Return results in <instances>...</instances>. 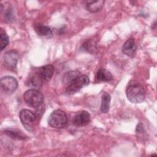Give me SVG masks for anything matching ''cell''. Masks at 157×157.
<instances>
[{
  "instance_id": "ffe728a7",
  "label": "cell",
  "mask_w": 157,
  "mask_h": 157,
  "mask_svg": "<svg viewBox=\"0 0 157 157\" xmlns=\"http://www.w3.org/2000/svg\"><path fill=\"white\" fill-rule=\"evenodd\" d=\"M5 17H6V18L7 20L10 21V20H12V17H13V15H12V11H11V10H10V9H8L7 12L6 13Z\"/></svg>"
},
{
  "instance_id": "ba28073f",
  "label": "cell",
  "mask_w": 157,
  "mask_h": 157,
  "mask_svg": "<svg viewBox=\"0 0 157 157\" xmlns=\"http://www.w3.org/2000/svg\"><path fill=\"white\" fill-rule=\"evenodd\" d=\"M90 121V115L86 110H82L76 113L72 119L73 124L78 127L86 126Z\"/></svg>"
},
{
  "instance_id": "8992f818",
  "label": "cell",
  "mask_w": 157,
  "mask_h": 157,
  "mask_svg": "<svg viewBox=\"0 0 157 157\" xmlns=\"http://www.w3.org/2000/svg\"><path fill=\"white\" fill-rule=\"evenodd\" d=\"M0 84L2 90L8 93L15 91L18 86L17 80L12 76H6L1 78Z\"/></svg>"
},
{
  "instance_id": "44dd1931",
  "label": "cell",
  "mask_w": 157,
  "mask_h": 157,
  "mask_svg": "<svg viewBox=\"0 0 157 157\" xmlns=\"http://www.w3.org/2000/svg\"><path fill=\"white\" fill-rule=\"evenodd\" d=\"M143 131H144L143 125L141 123H139V124L137 126V128H136V132L139 133H142Z\"/></svg>"
},
{
  "instance_id": "9a60e30c",
  "label": "cell",
  "mask_w": 157,
  "mask_h": 157,
  "mask_svg": "<svg viewBox=\"0 0 157 157\" xmlns=\"http://www.w3.org/2000/svg\"><path fill=\"white\" fill-rule=\"evenodd\" d=\"M110 96L107 92H104L102 94L101 105V111L102 113H106L107 112H108L110 107Z\"/></svg>"
},
{
  "instance_id": "52a82bcc",
  "label": "cell",
  "mask_w": 157,
  "mask_h": 157,
  "mask_svg": "<svg viewBox=\"0 0 157 157\" xmlns=\"http://www.w3.org/2000/svg\"><path fill=\"white\" fill-rule=\"evenodd\" d=\"M19 56L15 50H9L4 55V63L9 69H14L16 67Z\"/></svg>"
},
{
  "instance_id": "7c38bea8",
  "label": "cell",
  "mask_w": 157,
  "mask_h": 157,
  "mask_svg": "<svg viewBox=\"0 0 157 157\" xmlns=\"http://www.w3.org/2000/svg\"><path fill=\"white\" fill-rule=\"evenodd\" d=\"M104 2L105 1L104 0L87 1L85 4L86 9L88 11L90 12H97L102 8Z\"/></svg>"
},
{
  "instance_id": "7a4b0ae2",
  "label": "cell",
  "mask_w": 157,
  "mask_h": 157,
  "mask_svg": "<svg viewBox=\"0 0 157 157\" xmlns=\"http://www.w3.org/2000/svg\"><path fill=\"white\" fill-rule=\"evenodd\" d=\"M23 98L27 105L34 108L40 107L44 102L43 94L36 89H29L26 91Z\"/></svg>"
},
{
  "instance_id": "3957f363",
  "label": "cell",
  "mask_w": 157,
  "mask_h": 157,
  "mask_svg": "<svg viewBox=\"0 0 157 157\" xmlns=\"http://www.w3.org/2000/svg\"><path fill=\"white\" fill-rule=\"evenodd\" d=\"M48 123L52 128L56 129L63 128L67 123V117L64 111L57 109L52 112L48 117Z\"/></svg>"
},
{
  "instance_id": "30bf717a",
  "label": "cell",
  "mask_w": 157,
  "mask_h": 157,
  "mask_svg": "<svg viewBox=\"0 0 157 157\" xmlns=\"http://www.w3.org/2000/svg\"><path fill=\"white\" fill-rule=\"evenodd\" d=\"M42 79L39 73H34L29 76L25 82L27 86L32 88V89H37L41 87L42 85Z\"/></svg>"
},
{
  "instance_id": "5b68a950",
  "label": "cell",
  "mask_w": 157,
  "mask_h": 157,
  "mask_svg": "<svg viewBox=\"0 0 157 157\" xmlns=\"http://www.w3.org/2000/svg\"><path fill=\"white\" fill-rule=\"evenodd\" d=\"M19 117L21 123L28 131H31L33 129L37 119L36 115L28 109L21 110Z\"/></svg>"
},
{
  "instance_id": "d6986e66",
  "label": "cell",
  "mask_w": 157,
  "mask_h": 157,
  "mask_svg": "<svg viewBox=\"0 0 157 157\" xmlns=\"http://www.w3.org/2000/svg\"><path fill=\"white\" fill-rule=\"evenodd\" d=\"M82 47H83V48L85 50H86V51H87L88 52H90V53H93L94 51L96 49V44L92 40H90L86 41L85 43H84L83 44Z\"/></svg>"
},
{
  "instance_id": "4fadbf2b",
  "label": "cell",
  "mask_w": 157,
  "mask_h": 157,
  "mask_svg": "<svg viewBox=\"0 0 157 157\" xmlns=\"http://www.w3.org/2000/svg\"><path fill=\"white\" fill-rule=\"evenodd\" d=\"M96 78L98 81L100 82H110L113 79L112 74L110 72L107 70L101 68L99 69L96 73Z\"/></svg>"
},
{
  "instance_id": "8fae6325",
  "label": "cell",
  "mask_w": 157,
  "mask_h": 157,
  "mask_svg": "<svg viewBox=\"0 0 157 157\" xmlns=\"http://www.w3.org/2000/svg\"><path fill=\"white\" fill-rule=\"evenodd\" d=\"M53 66L51 64H48L40 67L38 73L43 81L48 82L52 78L53 75Z\"/></svg>"
},
{
  "instance_id": "e0dca14e",
  "label": "cell",
  "mask_w": 157,
  "mask_h": 157,
  "mask_svg": "<svg viewBox=\"0 0 157 157\" xmlns=\"http://www.w3.org/2000/svg\"><path fill=\"white\" fill-rule=\"evenodd\" d=\"M4 133L9 136L10 137L13 139H18V140H24L26 137L25 136L23 135L21 132L17 131H14L13 129H8L4 131Z\"/></svg>"
},
{
  "instance_id": "5bb4252c",
  "label": "cell",
  "mask_w": 157,
  "mask_h": 157,
  "mask_svg": "<svg viewBox=\"0 0 157 157\" xmlns=\"http://www.w3.org/2000/svg\"><path fill=\"white\" fill-rule=\"evenodd\" d=\"M34 30L38 35L41 36H50L52 34V31L50 27L40 23L36 25Z\"/></svg>"
},
{
  "instance_id": "6da1fadb",
  "label": "cell",
  "mask_w": 157,
  "mask_h": 157,
  "mask_svg": "<svg viewBox=\"0 0 157 157\" xmlns=\"http://www.w3.org/2000/svg\"><path fill=\"white\" fill-rule=\"evenodd\" d=\"M128 99L132 103H140L145 98V91L144 86L136 81L130 82L126 90Z\"/></svg>"
},
{
  "instance_id": "277c9868",
  "label": "cell",
  "mask_w": 157,
  "mask_h": 157,
  "mask_svg": "<svg viewBox=\"0 0 157 157\" xmlns=\"http://www.w3.org/2000/svg\"><path fill=\"white\" fill-rule=\"evenodd\" d=\"M89 83L90 79L87 75H80L68 85L66 91L68 94H74L83 87L88 85Z\"/></svg>"
},
{
  "instance_id": "ac0fdd59",
  "label": "cell",
  "mask_w": 157,
  "mask_h": 157,
  "mask_svg": "<svg viewBox=\"0 0 157 157\" xmlns=\"http://www.w3.org/2000/svg\"><path fill=\"white\" fill-rule=\"evenodd\" d=\"M1 50H3V49H4L7 45L9 44V37L7 36V34L5 33V31H3L2 29H1Z\"/></svg>"
},
{
  "instance_id": "2e32d148",
  "label": "cell",
  "mask_w": 157,
  "mask_h": 157,
  "mask_svg": "<svg viewBox=\"0 0 157 157\" xmlns=\"http://www.w3.org/2000/svg\"><path fill=\"white\" fill-rule=\"evenodd\" d=\"M80 75V72L78 71H70L66 72L63 77V82L64 84L69 85L74 80Z\"/></svg>"
},
{
  "instance_id": "9c48e42d",
  "label": "cell",
  "mask_w": 157,
  "mask_h": 157,
  "mask_svg": "<svg viewBox=\"0 0 157 157\" xmlns=\"http://www.w3.org/2000/svg\"><path fill=\"white\" fill-rule=\"evenodd\" d=\"M136 50H137L136 44L134 39H132V38L128 39L124 43L122 47L123 53L129 57H133L135 55L136 53Z\"/></svg>"
}]
</instances>
